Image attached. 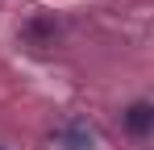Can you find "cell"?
<instances>
[{
	"mask_svg": "<svg viewBox=\"0 0 154 150\" xmlns=\"http://www.w3.org/2000/svg\"><path fill=\"white\" fill-rule=\"evenodd\" d=\"M150 121H154V108H150V104H133V108L125 113V125H129V133H137V138H142V133L150 129Z\"/></svg>",
	"mask_w": 154,
	"mask_h": 150,
	"instance_id": "1",
	"label": "cell"
}]
</instances>
